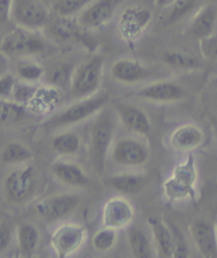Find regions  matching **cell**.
Wrapping results in <instances>:
<instances>
[{"label":"cell","instance_id":"obj_1","mask_svg":"<svg viewBox=\"0 0 217 258\" xmlns=\"http://www.w3.org/2000/svg\"><path fill=\"white\" fill-rule=\"evenodd\" d=\"M44 39L35 33V30L17 27L9 32L2 41L0 49L10 57H24L41 53L45 50Z\"/></svg>","mask_w":217,"mask_h":258},{"label":"cell","instance_id":"obj_2","mask_svg":"<svg viewBox=\"0 0 217 258\" xmlns=\"http://www.w3.org/2000/svg\"><path fill=\"white\" fill-rule=\"evenodd\" d=\"M10 19L17 27L37 30L48 24L50 10L42 0H12Z\"/></svg>","mask_w":217,"mask_h":258},{"label":"cell","instance_id":"obj_3","mask_svg":"<svg viewBox=\"0 0 217 258\" xmlns=\"http://www.w3.org/2000/svg\"><path fill=\"white\" fill-rule=\"evenodd\" d=\"M107 100L108 95L106 93H102L85 99V100L75 103L64 112L52 117L50 120L46 122V126L52 128L85 120L86 118L91 117L98 111H100Z\"/></svg>","mask_w":217,"mask_h":258},{"label":"cell","instance_id":"obj_4","mask_svg":"<svg viewBox=\"0 0 217 258\" xmlns=\"http://www.w3.org/2000/svg\"><path fill=\"white\" fill-rule=\"evenodd\" d=\"M103 57L94 55L74 71L72 78L73 92L77 96L93 94L101 81L103 72Z\"/></svg>","mask_w":217,"mask_h":258},{"label":"cell","instance_id":"obj_5","mask_svg":"<svg viewBox=\"0 0 217 258\" xmlns=\"http://www.w3.org/2000/svg\"><path fill=\"white\" fill-rule=\"evenodd\" d=\"M114 134V120L113 116L108 111L102 112L92 128V152L93 162L97 170L102 171L104 166V158L107 149L112 142Z\"/></svg>","mask_w":217,"mask_h":258},{"label":"cell","instance_id":"obj_6","mask_svg":"<svg viewBox=\"0 0 217 258\" xmlns=\"http://www.w3.org/2000/svg\"><path fill=\"white\" fill-rule=\"evenodd\" d=\"M196 169L193 155H189L185 163L175 168L174 174L164 184L165 194L171 201L180 200L194 195Z\"/></svg>","mask_w":217,"mask_h":258},{"label":"cell","instance_id":"obj_7","mask_svg":"<svg viewBox=\"0 0 217 258\" xmlns=\"http://www.w3.org/2000/svg\"><path fill=\"white\" fill-rule=\"evenodd\" d=\"M151 17V12L145 7L133 6L127 8L118 21L121 35L128 42L135 41L149 25Z\"/></svg>","mask_w":217,"mask_h":258},{"label":"cell","instance_id":"obj_8","mask_svg":"<svg viewBox=\"0 0 217 258\" xmlns=\"http://www.w3.org/2000/svg\"><path fill=\"white\" fill-rule=\"evenodd\" d=\"M36 184V174L32 166L17 169L10 174L5 183L9 199L21 203L31 197Z\"/></svg>","mask_w":217,"mask_h":258},{"label":"cell","instance_id":"obj_9","mask_svg":"<svg viewBox=\"0 0 217 258\" xmlns=\"http://www.w3.org/2000/svg\"><path fill=\"white\" fill-rule=\"evenodd\" d=\"M122 0H94L79 14L78 24L85 29H95L111 21Z\"/></svg>","mask_w":217,"mask_h":258},{"label":"cell","instance_id":"obj_10","mask_svg":"<svg viewBox=\"0 0 217 258\" xmlns=\"http://www.w3.org/2000/svg\"><path fill=\"white\" fill-rule=\"evenodd\" d=\"M80 199L74 195H57L39 201L34 206L35 214L48 221L62 219L78 206Z\"/></svg>","mask_w":217,"mask_h":258},{"label":"cell","instance_id":"obj_11","mask_svg":"<svg viewBox=\"0 0 217 258\" xmlns=\"http://www.w3.org/2000/svg\"><path fill=\"white\" fill-rule=\"evenodd\" d=\"M85 227L74 224H65L59 227L51 237V244L58 256L65 258L75 253L84 242Z\"/></svg>","mask_w":217,"mask_h":258},{"label":"cell","instance_id":"obj_12","mask_svg":"<svg viewBox=\"0 0 217 258\" xmlns=\"http://www.w3.org/2000/svg\"><path fill=\"white\" fill-rule=\"evenodd\" d=\"M133 218V210L129 202L114 198L108 200L104 207L102 214L103 226L112 230H120L129 224Z\"/></svg>","mask_w":217,"mask_h":258},{"label":"cell","instance_id":"obj_13","mask_svg":"<svg viewBox=\"0 0 217 258\" xmlns=\"http://www.w3.org/2000/svg\"><path fill=\"white\" fill-rule=\"evenodd\" d=\"M115 163L123 166H139L148 158V150L140 142L134 140H122L117 142L112 152Z\"/></svg>","mask_w":217,"mask_h":258},{"label":"cell","instance_id":"obj_14","mask_svg":"<svg viewBox=\"0 0 217 258\" xmlns=\"http://www.w3.org/2000/svg\"><path fill=\"white\" fill-rule=\"evenodd\" d=\"M137 95L152 101L172 102L181 99L185 95V91L175 82L161 81L142 88Z\"/></svg>","mask_w":217,"mask_h":258},{"label":"cell","instance_id":"obj_15","mask_svg":"<svg viewBox=\"0 0 217 258\" xmlns=\"http://www.w3.org/2000/svg\"><path fill=\"white\" fill-rule=\"evenodd\" d=\"M111 75L118 82L134 83L147 79L149 77V72L135 59L123 58L112 65Z\"/></svg>","mask_w":217,"mask_h":258},{"label":"cell","instance_id":"obj_16","mask_svg":"<svg viewBox=\"0 0 217 258\" xmlns=\"http://www.w3.org/2000/svg\"><path fill=\"white\" fill-rule=\"evenodd\" d=\"M49 33H50L56 39L61 42L72 41H84L83 33L81 31V26L78 22L74 21L73 17L56 15L55 18L49 19L48 24Z\"/></svg>","mask_w":217,"mask_h":258},{"label":"cell","instance_id":"obj_17","mask_svg":"<svg viewBox=\"0 0 217 258\" xmlns=\"http://www.w3.org/2000/svg\"><path fill=\"white\" fill-rule=\"evenodd\" d=\"M192 235L198 251L205 257L217 256V239L213 227L204 221H197L192 226Z\"/></svg>","mask_w":217,"mask_h":258},{"label":"cell","instance_id":"obj_18","mask_svg":"<svg viewBox=\"0 0 217 258\" xmlns=\"http://www.w3.org/2000/svg\"><path fill=\"white\" fill-rule=\"evenodd\" d=\"M118 115L128 130L142 135H147L150 132L149 119L141 108L133 105L118 106Z\"/></svg>","mask_w":217,"mask_h":258},{"label":"cell","instance_id":"obj_19","mask_svg":"<svg viewBox=\"0 0 217 258\" xmlns=\"http://www.w3.org/2000/svg\"><path fill=\"white\" fill-rule=\"evenodd\" d=\"M203 140V135L198 127L193 124L182 125L173 133L171 145L177 151H191L198 147Z\"/></svg>","mask_w":217,"mask_h":258},{"label":"cell","instance_id":"obj_20","mask_svg":"<svg viewBox=\"0 0 217 258\" xmlns=\"http://www.w3.org/2000/svg\"><path fill=\"white\" fill-rule=\"evenodd\" d=\"M215 26L216 11L213 7L204 5L196 12L191 24V31L200 41L202 38L214 34Z\"/></svg>","mask_w":217,"mask_h":258},{"label":"cell","instance_id":"obj_21","mask_svg":"<svg viewBox=\"0 0 217 258\" xmlns=\"http://www.w3.org/2000/svg\"><path fill=\"white\" fill-rule=\"evenodd\" d=\"M52 172L62 183L74 186L83 187L88 184V177L80 167L68 163H56L51 167Z\"/></svg>","mask_w":217,"mask_h":258},{"label":"cell","instance_id":"obj_22","mask_svg":"<svg viewBox=\"0 0 217 258\" xmlns=\"http://www.w3.org/2000/svg\"><path fill=\"white\" fill-rule=\"evenodd\" d=\"M149 224L157 253L161 257H174V240L170 227L154 218H149Z\"/></svg>","mask_w":217,"mask_h":258},{"label":"cell","instance_id":"obj_23","mask_svg":"<svg viewBox=\"0 0 217 258\" xmlns=\"http://www.w3.org/2000/svg\"><path fill=\"white\" fill-rule=\"evenodd\" d=\"M206 3V0H177L169 9L165 22L167 25H174L181 22L185 17L197 12Z\"/></svg>","mask_w":217,"mask_h":258},{"label":"cell","instance_id":"obj_24","mask_svg":"<svg viewBox=\"0 0 217 258\" xmlns=\"http://www.w3.org/2000/svg\"><path fill=\"white\" fill-rule=\"evenodd\" d=\"M162 61L167 66L181 71H193L200 66L199 58L195 54L180 50H166L162 54Z\"/></svg>","mask_w":217,"mask_h":258},{"label":"cell","instance_id":"obj_25","mask_svg":"<svg viewBox=\"0 0 217 258\" xmlns=\"http://www.w3.org/2000/svg\"><path fill=\"white\" fill-rule=\"evenodd\" d=\"M108 183L120 192L136 194L145 186L146 178L140 174H122L112 176Z\"/></svg>","mask_w":217,"mask_h":258},{"label":"cell","instance_id":"obj_26","mask_svg":"<svg viewBox=\"0 0 217 258\" xmlns=\"http://www.w3.org/2000/svg\"><path fill=\"white\" fill-rule=\"evenodd\" d=\"M26 116V108L18 102L0 99V124H12L22 121Z\"/></svg>","mask_w":217,"mask_h":258},{"label":"cell","instance_id":"obj_27","mask_svg":"<svg viewBox=\"0 0 217 258\" xmlns=\"http://www.w3.org/2000/svg\"><path fill=\"white\" fill-rule=\"evenodd\" d=\"M18 243L23 254L30 255L35 250L39 240V234L31 224H22L18 227Z\"/></svg>","mask_w":217,"mask_h":258},{"label":"cell","instance_id":"obj_28","mask_svg":"<svg viewBox=\"0 0 217 258\" xmlns=\"http://www.w3.org/2000/svg\"><path fill=\"white\" fill-rule=\"evenodd\" d=\"M129 244L134 257L148 258L151 256L149 239L143 231L139 229L131 230L129 233Z\"/></svg>","mask_w":217,"mask_h":258},{"label":"cell","instance_id":"obj_29","mask_svg":"<svg viewBox=\"0 0 217 258\" xmlns=\"http://www.w3.org/2000/svg\"><path fill=\"white\" fill-rule=\"evenodd\" d=\"M94 0H56L52 7L55 15L73 17L80 14Z\"/></svg>","mask_w":217,"mask_h":258},{"label":"cell","instance_id":"obj_30","mask_svg":"<svg viewBox=\"0 0 217 258\" xmlns=\"http://www.w3.org/2000/svg\"><path fill=\"white\" fill-rule=\"evenodd\" d=\"M31 156L30 150L24 145L19 143H10L3 150L2 161L7 164H18L29 161Z\"/></svg>","mask_w":217,"mask_h":258},{"label":"cell","instance_id":"obj_31","mask_svg":"<svg viewBox=\"0 0 217 258\" xmlns=\"http://www.w3.org/2000/svg\"><path fill=\"white\" fill-rule=\"evenodd\" d=\"M80 140L72 132H66L58 135L52 141V148L59 153L62 154H74L79 150Z\"/></svg>","mask_w":217,"mask_h":258},{"label":"cell","instance_id":"obj_32","mask_svg":"<svg viewBox=\"0 0 217 258\" xmlns=\"http://www.w3.org/2000/svg\"><path fill=\"white\" fill-rule=\"evenodd\" d=\"M17 76L26 82H35L44 75V68L34 62H23L18 64Z\"/></svg>","mask_w":217,"mask_h":258},{"label":"cell","instance_id":"obj_33","mask_svg":"<svg viewBox=\"0 0 217 258\" xmlns=\"http://www.w3.org/2000/svg\"><path fill=\"white\" fill-rule=\"evenodd\" d=\"M116 241L115 230L104 227L103 230L98 232L93 238V245L98 251L110 250Z\"/></svg>","mask_w":217,"mask_h":258},{"label":"cell","instance_id":"obj_34","mask_svg":"<svg viewBox=\"0 0 217 258\" xmlns=\"http://www.w3.org/2000/svg\"><path fill=\"white\" fill-rule=\"evenodd\" d=\"M170 230L173 235L174 240V257L177 258H185L189 255V247L183 236L182 232L179 230L178 226H176L174 223H170Z\"/></svg>","mask_w":217,"mask_h":258},{"label":"cell","instance_id":"obj_35","mask_svg":"<svg viewBox=\"0 0 217 258\" xmlns=\"http://www.w3.org/2000/svg\"><path fill=\"white\" fill-rule=\"evenodd\" d=\"M73 74L74 72L71 66L67 64H60L52 69L50 76H49V80L53 85L63 86L70 82L73 78Z\"/></svg>","mask_w":217,"mask_h":258},{"label":"cell","instance_id":"obj_36","mask_svg":"<svg viewBox=\"0 0 217 258\" xmlns=\"http://www.w3.org/2000/svg\"><path fill=\"white\" fill-rule=\"evenodd\" d=\"M200 50L206 61L217 64V34L200 39Z\"/></svg>","mask_w":217,"mask_h":258},{"label":"cell","instance_id":"obj_37","mask_svg":"<svg viewBox=\"0 0 217 258\" xmlns=\"http://www.w3.org/2000/svg\"><path fill=\"white\" fill-rule=\"evenodd\" d=\"M34 95H35L34 88H32L31 86H28L27 84L16 83V85L14 87V91H13L14 99L18 103L32 100Z\"/></svg>","mask_w":217,"mask_h":258},{"label":"cell","instance_id":"obj_38","mask_svg":"<svg viewBox=\"0 0 217 258\" xmlns=\"http://www.w3.org/2000/svg\"><path fill=\"white\" fill-rule=\"evenodd\" d=\"M16 83L13 75L8 74L0 77V99H6L13 95Z\"/></svg>","mask_w":217,"mask_h":258},{"label":"cell","instance_id":"obj_39","mask_svg":"<svg viewBox=\"0 0 217 258\" xmlns=\"http://www.w3.org/2000/svg\"><path fill=\"white\" fill-rule=\"evenodd\" d=\"M12 239V229L9 223L0 222V252L5 251Z\"/></svg>","mask_w":217,"mask_h":258},{"label":"cell","instance_id":"obj_40","mask_svg":"<svg viewBox=\"0 0 217 258\" xmlns=\"http://www.w3.org/2000/svg\"><path fill=\"white\" fill-rule=\"evenodd\" d=\"M12 0H0V23H5L10 19V9Z\"/></svg>","mask_w":217,"mask_h":258},{"label":"cell","instance_id":"obj_41","mask_svg":"<svg viewBox=\"0 0 217 258\" xmlns=\"http://www.w3.org/2000/svg\"><path fill=\"white\" fill-rule=\"evenodd\" d=\"M177 0H155L156 6L161 9H167L170 8Z\"/></svg>","mask_w":217,"mask_h":258},{"label":"cell","instance_id":"obj_42","mask_svg":"<svg viewBox=\"0 0 217 258\" xmlns=\"http://www.w3.org/2000/svg\"><path fill=\"white\" fill-rule=\"evenodd\" d=\"M215 225H216V230H217V219H216V222H215Z\"/></svg>","mask_w":217,"mask_h":258}]
</instances>
